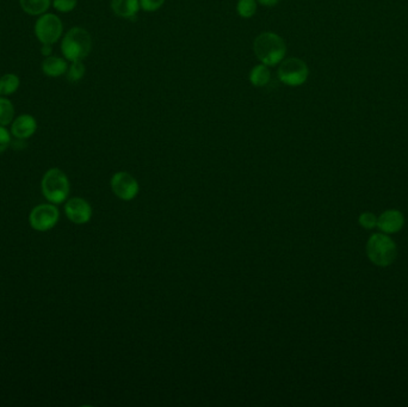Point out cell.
<instances>
[{
  "label": "cell",
  "mask_w": 408,
  "mask_h": 407,
  "mask_svg": "<svg viewBox=\"0 0 408 407\" xmlns=\"http://www.w3.org/2000/svg\"><path fill=\"white\" fill-rule=\"evenodd\" d=\"M254 53L258 60L267 66H276L284 60L287 46L284 39L275 33H262L254 39Z\"/></svg>",
  "instance_id": "obj_1"
},
{
  "label": "cell",
  "mask_w": 408,
  "mask_h": 407,
  "mask_svg": "<svg viewBox=\"0 0 408 407\" xmlns=\"http://www.w3.org/2000/svg\"><path fill=\"white\" fill-rule=\"evenodd\" d=\"M366 256L370 262L380 268L391 266L398 257L396 242L386 233H375L366 243Z\"/></svg>",
  "instance_id": "obj_2"
},
{
  "label": "cell",
  "mask_w": 408,
  "mask_h": 407,
  "mask_svg": "<svg viewBox=\"0 0 408 407\" xmlns=\"http://www.w3.org/2000/svg\"><path fill=\"white\" fill-rule=\"evenodd\" d=\"M91 49L92 37L90 33L79 26L72 28L66 34L61 44V51L64 57L71 62L84 60L90 54Z\"/></svg>",
  "instance_id": "obj_3"
},
{
  "label": "cell",
  "mask_w": 408,
  "mask_h": 407,
  "mask_svg": "<svg viewBox=\"0 0 408 407\" xmlns=\"http://www.w3.org/2000/svg\"><path fill=\"white\" fill-rule=\"evenodd\" d=\"M41 186L43 196L52 204H62L69 197V178L60 169L48 170L43 176Z\"/></svg>",
  "instance_id": "obj_4"
},
{
  "label": "cell",
  "mask_w": 408,
  "mask_h": 407,
  "mask_svg": "<svg viewBox=\"0 0 408 407\" xmlns=\"http://www.w3.org/2000/svg\"><path fill=\"white\" fill-rule=\"evenodd\" d=\"M277 75L279 80L288 87H300L307 82L310 69L305 61L299 57H289L281 62Z\"/></svg>",
  "instance_id": "obj_5"
},
{
  "label": "cell",
  "mask_w": 408,
  "mask_h": 407,
  "mask_svg": "<svg viewBox=\"0 0 408 407\" xmlns=\"http://www.w3.org/2000/svg\"><path fill=\"white\" fill-rule=\"evenodd\" d=\"M35 35L42 44H54L62 35V23L54 13H43L35 24Z\"/></svg>",
  "instance_id": "obj_6"
},
{
  "label": "cell",
  "mask_w": 408,
  "mask_h": 407,
  "mask_svg": "<svg viewBox=\"0 0 408 407\" xmlns=\"http://www.w3.org/2000/svg\"><path fill=\"white\" fill-rule=\"evenodd\" d=\"M29 220L34 230L47 232L59 221V210L54 204H39L31 210Z\"/></svg>",
  "instance_id": "obj_7"
},
{
  "label": "cell",
  "mask_w": 408,
  "mask_h": 407,
  "mask_svg": "<svg viewBox=\"0 0 408 407\" xmlns=\"http://www.w3.org/2000/svg\"><path fill=\"white\" fill-rule=\"evenodd\" d=\"M112 189L118 199L132 201L138 195L139 184L128 172H117L112 178Z\"/></svg>",
  "instance_id": "obj_8"
},
{
  "label": "cell",
  "mask_w": 408,
  "mask_h": 407,
  "mask_svg": "<svg viewBox=\"0 0 408 407\" xmlns=\"http://www.w3.org/2000/svg\"><path fill=\"white\" fill-rule=\"evenodd\" d=\"M64 212L69 220L77 225H84L90 221L92 217L90 204L80 197L69 199L64 206Z\"/></svg>",
  "instance_id": "obj_9"
},
{
  "label": "cell",
  "mask_w": 408,
  "mask_h": 407,
  "mask_svg": "<svg viewBox=\"0 0 408 407\" xmlns=\"http://www.w3.org/2000/svg\"><path fill=\"white\" fill-rule=\"evenodd\" d=\"M405 217L398 209H389L378 217V228L382 233L396 234L404 228Z\"/></svg>",
  "instance_id": "obj_10"
},
{
  "label": "cell",
  "mask_w": 408,
  "mask_h": 407,
  "mask_svg": "<svg viewBox=\"0 0 408 407\" xmlns=\"http://www.w3.org/2000/svg\"><path fill=\"white\" fill-rule=\"evenodd\" d=\"M37 129V122L31 115H21L13 121L11 133L18 140H26L31 138Z\"/></svg>",
  "instance_id": "obj_11"
},
{
  "label": "cell",
  "mask_w": 408,
  "mask_h": 407,
  "mask_svg": "<svg viewBox=\"0 0 408 407\" xmlns=\"http://www.w3.org/2000/svg\"><path fill=\"white\" fill-rule=\"evenodd\" d=\"M140 8V0H112V11L118 17L134 19Z\"/></svg>",
  "instance_id": "obj_12"
},
{
  "label": "cell",
  "mask_w": 408,
  "mask_h": 407,
  "mask_svg": "<svg viewBox=\"0 0 408 407\" xmlns=\"http://www.w3.org/2000/svg\"><path fill=\"white\" fill-rule=\"evenodd\" d=\"M67 70H69L67 62L61 57H48L42 62L43 73L46 74L47 77H51V78L61 77L62 74L67 72Z\"/></svg>",
  "instance_id": "obj_13"
},
{
  "label": "cell",
  "mask_w": 408,
  "mask_h": 407,
  "mask_svg": "<svg viewBox=\"0 0 408 407\" xmlns=\"http://www.w3.org/2000/svg\"><path fill=\"white\" fill-rule=\"evenodd\" d=\"M271 72L269 66L260 64L254 66L252 71L249 72V82L256 87H265L270 82Z\"/></svg>",
  "instance_id": "obj_14"
},
{
  "label": "cell",
  "mask_w": 408,
  "mask_h": 407,
  "mask_svg": "<svg viewBox=\"0 0 408 407\" xmlns=\"http://www.w3.org/2000/svg\"><path fill=\"white\" fill-rule=\"evenodd\" d=\"M21 9L30 16H39L46 12L51 6V0H19Z\"/></svg>",
  "instance_id": "obj_15"
},
{
  "label": "cell",
  "mask_w": 408,
  "mask_h": 407,
  "mask_svg": "<svg viewBox=\"0 0 408 407\" xmlns=\"http://www.w3.org/2000/svg\"><path fill=\"white\" fill-rule=\"evenodd\" d=\"M19 78L13 73L5 74L0 78V96H10L17 91L19 87Z\"/></svg>",
  "instance_id": "obj_16"
},
{
  "label": "cell",
  "mask_w": 408,
  "mask_h": 407,
  "mask_svg": "<svg viewBox=\"0 0 408 407\" xmlns=\"http://www.w3.org/2000/svg\"><path fill=\"white\" fill-rule=\"evenodd\" d=\"M15 117V107L12 102L0 97V126H9Z\"/></svg>",
  "instance_id": "obj_17"
},
{
  "label": "cell",
  "mask_w": 408,
  "mask_h": 407,
  "mask_svg": "<svg viewBox=\"0 0 408 407\" xmlns=\"http://www.w3.org/2000/svg\"><path fill=\"white\" fill-rule=\"evenodd\" d=\"M236 11L242 18L252 17L257 11V1L256 0H239L238 5H236Z\"/></svg>",
  "instance_id": "obj_18"
},
{
  "label": "cell",
  "mask_w": 408,
  "mask_h": 407,
  "mask_svg": "<svg viewBox=\"0 0 408 407\" xmlns=\"http://www.w3.org/2000/svg\"><path fill=\"white\" fill-rule=\"evenodd\" d=\"M84 75H85V66H84L82 61H74V62H72V65L67 70V79H69V82H79V80H82L84 78Z\"/></svg>",
  "instance_id": "obj_19"
},
{
  "label": "cell",
  "mask_w": 408,
  "mask_h": 407,
  "mask_svg": "<svg viewBox=\"0 0 408 407\" xmlns=\"http://www.w3.org/2000/svg\"><path fill=\"white\" fill-rule=\"evenodd\" d=\"M358 224L365 230H374L375 227H378V217L375 215L374 212H362L358 217Z\"/></svg>",
  "instance_id": "obj_20"
},
{
  "label": "cell",
  "mask_w": 408,
  "mask_h": 407,
  "mask_svg": "<svg viewBox=\"0 0 408 407\" xmlns=\"http://www.w3.org/2000/svg\"><path fill=\"white\" fill-rule=\"evenodd\" d=\"M53 6L60 12L69 13L76 9L77 0H54Z\"/></svg>",
  "instance_id": "obj_21"
},
{
  "label": "cell",
  "mask_w": 408,
  "mask_h": 407,
  "mask_svg": "<svg viewBox=\"0 0 408 407\" xmlns=\"http://www.w3.org/2000/svg\"><path fill=\"white\" fill-rule=\"evenodd\" d=\"M165 0H140V6L147 12H153L163 6Z\"/></svg>",
  "instance_id": "obj_22"
},
{
  "label": "cell",
  "mask_w": 408,
  "mask_h": 407,
  "mask_svg": "<svg viewBox=\"0 0 408 407\" xmlns=\"http://www.w3.org/2000/svg\"><path fill=\"white\" fill-rule=\"evenodd\" d=\"M11 143V135L4 126H0V154L6 151Z\"/></svg>",
  "instance_id": "obj_23"
},
{
  "label": "cell",
  "mask_w": 408,
  "mask_h": 407,
  "mask_svg": "<svg viewBox=\"0 0 408 407\" xmlns=\"http://www.w3.org/2000/svg\"><path fill=\"white\" fill-rule=\"evenodd\" d=\"M42 54L44 57H49L52 54V44H43Z\"/></svg>",
  "instance_id": "obj_24"
},
{
  "label": "cell",
  "mask_w": 408,
  "mask_h": 407,
  "mask_svg": "<svg viewBox=\"0 0 408 407\" xmlns=\"http://www.w3.org/2000/svg\"><path fill=\"white\" fill-rule=\"evenodd\" d=\"M258 1L264 6H275L279 3V0H258Z\"/></svg>",
  "instance_id": "obj_25"
}]
</instances>
